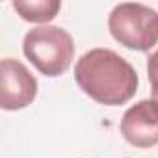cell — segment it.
<instances>
[{
  "mask_svg": "<svg viewBox=\"0 0 158 158\" xmlns=\"http://www.w3.org/2000/svg\"><path fill=\"white\" fill-rule=\"evenodd\" d=\"M108 28L112 37L130 50L147 52L158 47V11L149 6L117 4L108 17Z\"/></svg>",
  "mask_w": 158,
  "mask_h": 158,
  "instance_id": "obj_3",
  "label": "cell"
},
{
  "mask_svg": "<svg viewBox=\"0 0 158 158\" xmlns=\"http://www.w3.org/2000/svg\"><path fill=\"white\" fill-rule=\"evenodd\" d=\"M23 52L45 76L63 74L74 58V43L69 32L60 26H37L24 35Z\"/></svg>",
  "mask_w": 158,
  "mask_h": 158,
  "instance_id": "obj_2",
  "label": "cell"
},
{
  "mask_svg": "<svg viewBox=\"0 0 158 158\" xmlns=\"http://www.w3.org/2000/svg\"><path fill=\"white\" fill-rule=\"evenodd\" d=\"M147 74H149V80H151L152 101L158 102V47L147 58Z\"/></svg>",
  "mask_w": 158,
  "mask_h": 158,
  "instance_id": "obj_7",
  "label": "cell"
},
{
  "mask_svg": "<svg viewBox=\"0 0 158 158\" xmlns=\"http://www.w3.org/2000/svg\"><path fill=\"white\" fill-rule=\"evenodd\" d=\"M13 10L30 23H50L61 10L58 0H15Z\"/></svg>",
  "mask_w": 158,
  "mask_h": 158,
  "instance_id": "obj_6",
  "label": "cell"
},
{
  "mask_svg": "<svg viewBox=\"0 0 158 158\" xmlns=\"http://www.w3.org/2000/svg\"><path fill=\"white\" fill-rule=\"evenodd\" d=\"M74 80L95 102L104 106L127 104L138 91L136 69L110 48H93L74 65Z\"/></svg>",
  "mask_w": 158,
  "mask_h": 158,
  "instance_id": "obj_1",
  "label": "cell"
},
{
  "mask_svg": "<svg viewBox=\"0 0 158 158\" xmlns=\"http://www.w3.org/2000/svg\"><path fill=\"white\" fill-rule=\"evenodd\" d=\"M121 134L139 149L158 145V102L151 99L130 106L121 119Z\"/></svg>",
  "mask_w": 158,
  "mask_h": 158,
  "instance_id": "obj_5",
  "label": "cell"
},
{
  "mask_svg": "<svg viewBox=\"0 0 158 158\" xmlns=\"http://www.w3.org/2000/svg\"><path fill=\"white\" fill-rule=\"evenodd\" d=\"M37 80L24 63L13 58L0 61V106L4 110H23L34 102Z\"/></svg>",
  "mask_w": 158,
  "mask_h": 158,
  "instance_id": "obj_4",
  "label": "cell"
}]
</instances>
